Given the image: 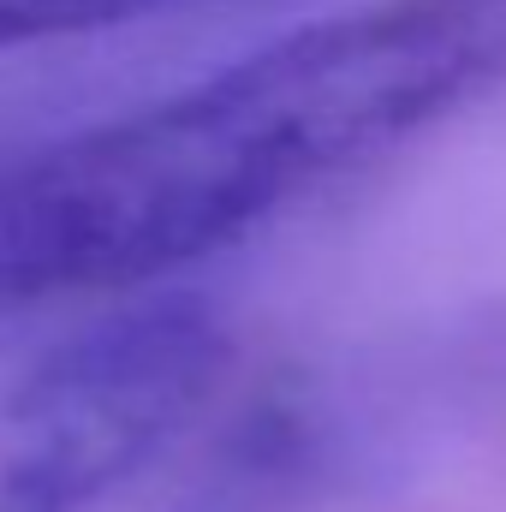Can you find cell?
<instances>
[{
  "label": "cell",
  "instance_id": "cell-3",
  "mask_svg": "<svg viewBox=\"0 0 506 512\" xmlns=\"http://www.w3.org/2000/svg\"><path fill=\"white\" fill-rule=\"evenodd\" d=\"M167 6H179V0H0V54L120 30V24H137Z\"/></svg>",
  "mask_w": 506,
  "mask_h": 512
},
{
  "label": "cell",
  "instance_id": "cell-1",
  "mask_svg": "<svg viewBox=\"0 0 506 512\" xmlns=\"http://www.w3.org/2000/svg\"><path fill=\"white\" fill-rule=\"evenodd\" d=\"M506 96V0H364L0 161V316L167 280Z\"/></svg>",
  "mask_w": 506,
  "mask_h": 512
},
{
  "label": "cell",
  "instance_id": "cell-2",
  "mask_svg": "<svg viewBox=\"0 0 506 512\" xmlns=\"http://www.w3.org/2000/svg\"><path fill=\"white\" fill-rule=\"evenodd\" d=\"M233 334L191 292L126 304L0 393V512H102L215 399Z\"/></svg>",
  "mask_w": 506,
  "mask_h": 512
}]
</instances>
